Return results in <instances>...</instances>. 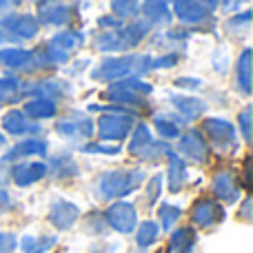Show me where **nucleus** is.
Segmentation results:
<instances>
[{
  "instance_id": "37998d69",
  "label": "nucleus",
  "mask_w": 253,
  "mask_h": 253,
  "mask_svg": "<svg viewBox=\"0 0 253 253\" xmlns=\"http://www.w3.org/2000/svg\"><path fill=\"white\" fill-rule=\"evenodd\" d=\"M175 87L178 89H200L202 80L200 78H178L175 80Z\"/></svg>"
},
{
  "instance_id": "4468645a",
  "label": "nucleus",
  "mask_w": 253,
  "mask_h": 253,
  "mask_svg": "<svg viewBox=\"0 0 253 253\" xmlns=\"http://www.w3.org/2000/svg\"><path fill=\"white\" fill-rule=\"evenodd\" d=\"M47 218L58 231H69L76 224V220L80 218V207L76 202L65 200V198H58V200H53L49 205Z\"/></svg>"
},
{
  "instance_id": "c9c22d12",
  "label": "nucleus",
  "mask_w": 253,
  "mask_h": 253,
  "mask_svg": "<svg viewBox=\"0 0 253 253\" xmlns=\"http://www.w3.org/2000/svg\"><path fill=\"white\" fill-rule=\"evenodd\" d=\"M160 193H162V175L156 173L147 184V205H153L160 198Z\"/></svg>"
},
{
  "instance_id": "412c9836",
  "label": "nucleus",
  "mask_w": 253,
  "mask_h": 253,
  "mask_svg": "<svg viewBox=\"0 0 253 253\" xmlns=\"http://www.w3.org/2000/svg\"><path fill=\"white\" fill-rule=\"evenodd\" d=\"M47 149H49L47 140H42V138H25V140H20L16 147L9 149L0 160L2 162H18V160L25 162V158H31V156H47Z\"/></svg>"
},
{
  "instance_id": "7ed1b4c3",
  "label": "nucleus",
  "mask_w": 253,
  "mask_h": 253,
  "mask_svg": "<svg viewBox=\"0 0 253 253\" xmlns=\"http://www.w3.org/2000/svg\"><path fill=\"white\" fill-rule=\"evenodd\" d=\"M149 25L147 22H131L126 27H120L116 31H102L96 38V47L100 51H126L133 49L142 42V38L147 36Z\"/></svg>"
},
{
  "instance_id": "9d476101",
  "label": "nucleus",
  "mask_w": 253,
  "mask_h": 253,
  "mask_svg": "<svg viewBox=\"0 0 253 253\" xmlns=\"http://www.w3.org/2000/svg\"><path fill=\"white\" fill-rule=\"evenodd\" d=\"M56 131L67 140H89L93 138V120L76 111V114H69L58 120Z\"/></svg>"
},
{
  "instance_id": "7c9ffc66",
  "label": "nucleus",
  "mask_w": 253,
  "mask_h": 253,
  "mask_svg": "<svg viewBox=\"0 0 253 253\" xmlns=\"http://www.w3.org/2000/svg\"><path fill=\"white\" fill-rule=\"evenodd\" d=\"M84 42V36L80 34V31L76 29H65V31H58L56 36L51 38V44L58 49H62V51L71 53L74 49H80Z\"/></svg>"
},
{
  "instance_id": "473e14b6",
  "label": "nucleus",
  "mask_w": 253,
  "mask_h": 253,
  "mask_svg": "<svg viewBox=\"0 0 253 253\" xmlns=\"http://www.w3.org/2000/svg\"><path fill=\"white\" fill-rule=\"evenodd\" d=\"M158 218H160V227L165 231H169L180 218H182V207L178 205H169V202H162L160 209H158Z\"/></svg>"
},
{
  "instance_id": "423d86ee",
  "label": "nucleus",
  "mask_w": 253,
  "mask_h": 253,
  "mask_svg": "<svg viewBox=\"0 0 253 253\" xmlns=\"http://www.w3.org/2000/svg\"><path fill=\"white\" fill-rule=\"evenodd\" d=\"M129 153L140 160H158V158H169L171 147L162 140H153L151 129H149L144 123L133 125V131H131V140H129Z\"/></svg>"
},
{
  "instance_id": "a18cd8bd",
  "label": "nucleus",
  "mask_w": 253,
  "mask_h": 253,
  "mask_svg": "<svg viewBox=\"0 0 253 253\" xmlns=\"http://www.w3.org/2000/svg\"><path fill=\"white\" fill-rule=\"evenodd\" d=\"M9 207H11V196H9L4 189H0V211L9 209Z\"/></svg>"
},
{
  "instance_id": "4be33fe9",
  "label": "nucleus",
  "mask_w": 253,
  "mask_h": 253,
  "mask_svg": "<svg viewBox=\"0 0 253 253\" xmlns=\"http://www.w3.org/2000/svg\"><path fill=\"white\" fill-rule=\"evenodd\" d=\"M189 180V171H187V162L178 156V153H171L169 156V167H167V187L171 193L182 191V187Z\"/></svg>"
},
{
  "instance_id": "f8f14e48",
  "label": "nucleus",
  "mask_w": 253,
  "mask_h": 253,
  "mask_svg": "<svg viewBox=\"0 0 253 253\" xmlns=\"http://www.w3.org/2000/svg\"><path fill=\"white\" fill-rule=\"evenodd\" d=\"M224 215H227V211H224V207L218 200L200 198V200H196V205L191 209V222L198 229H207V227L220 224L224 220Z\"/></svg>"
},
{
  "instance_id": "e433bc0d",
  "label": "nucleus",
  "mask_w": 253,
  "mask_h": 253,
  "mask_svg": "<svg viewBox=\"0 0 253 253\" xmlns=\"http://www.w3.org/2000/svg\"><path fill=\"white\" fill-rule=\"evenodd\" d=\"M238 125H240L245 140H251V105H247L245 109L240 111V116H238Z\"/></svg>"
},
{
  "instance_id": "9b49d317",
  "label": "nucleus",
  "mask_w": 253,
  "mask_h": 253,
  "mask_svg": "<svg viewBox=\"0 0 253 253\" xmlns=\"http://www.w3.org/2000/svg\"><path fill=\"white\" fill-rule=\"evenodd\" d=\"M0 65L11 71H22V74H31V71L40 69L36 51L22 47H2L0 49Z\"/></svg>"
},
{
  "instance_id": "f03ea898",
  "label": "nucleus",
  "mask_w": 253,
  "mask_h": 253,
  "mask_svg": "<svg viewBox=\"0 0 253 253\" xmlns=\"http://www.w3.org/2000/svg\"><path fill=\"white\" fill-rule=\"evenodd\" d=\"M151 56L147 53H133L123 58H107L91 71V78L105 80V83H118L125 78H140L142 74L151 71Z\"/></svg>"
},
{
  "instance_id": "dca6fc26",
  "label": "nucleus",
  "mask_w": 253,
  "mask_h": 253,
  "mask_svg": "<svg viewBox=\"0 0 253 253\" xmlns=\"http://www.w3.org/2000/svg\"><path fill=\"white\" fill-rule=\"evenodd\" d=\"M175 16L184 25H202L211 18V9H218V2H173Z\"/></svg>"
},
{
  "instance_id": "5701e85b",
  "label": "nucleus",
  "mask_w": 253,
  "mask_h": 253,
  "mask_svg": "<svg viewBox=\"0 0 253 253\" xmlns=\"http://www.w3.org/2000/svg\"><path fill=\"white\" fill-rule=\"evenodd\" d=\"M22 114H25L27 120H31V123L38 125L40 120H49L56 116L58 111V105L51 100H40V98H31V100H27L25 105H22Z\"/></svg>"
},
{
  "instance_id": "aec40b11",
  "label": "nucleus",
  "mask_w": 253,
  "mask_h": 253,
  "mask_svg": "<svg viewBox=\"0 0 253 253\" xmlns=\"http://www.w3.org/2000/svg\"><path fill=\"white\" fill-rule=\"evenodd\" d=\"M211 189H213V196L218 198V200L227 202V205H236L238 198H240V182H238V178L231 171H220V173H215L213 182H211Z\"/></svg>"
},
{
  "instance_id": "c03bdc74",
  "label": "nucleus",
  "mask_w": 253,
  "mask_h": 253,
  "mask_svg": "<svg viewBox=\"0 0 253 253\" xmlns=\"http://www.w3.org/2000/svg\"><path fill=\"white\" fill-rule=\"evenodd\" d=\"M189 36H191V31H189V29H184V31H173V29H171L169 34H167V38H171V40H187Z\"/></svg>"
},
{
  "instance_id": "bb28decb",
  "label": "nucleus",
  "mask_w": 253,
  "mask_h": 253,
  "mask_svg": "<svg viewBox=\"0 0 253 253\" xmlns=\"http://www.w3.org/2000/svg\"><path fill=\"white\" fill-rule=\"evenodd\" d=\"M236 87L245 96H251V49L245 47L236 60Z\"/></svg>"
},
{
  "instance_id": "2eb2a0df",
  "label": "nucleus",
  "mask_w": 253,
  "mask_h": 253,
  "mask_svg": "<svg viewBox=\"0 0 253 253\" xmlns=\"http://www.w3.org/2000/svg\"><path fill=\"white\" fill-rule=\"evenodd\" d=\"M22 93L27 96L40 98V100H62L71 93V84L65 80H38V83H31L27 87H22Z\"/></svg>"
},
{
  "instance_id": "c756f323",
  "label": "nucleus",
  "mask_w": 253,
  "mask_h": 253,
  "mask_svg": "<svg viewBox=\"0 0 253 253\" xmlns=\"http://www.w3.org/2000/svg\"><path fill=\"white\" fill-rule=\"evenodd\" d=\"M158 236H160V227L153 220H147V222L135 227V245H138L140 251H147L149 247L156 245Z\"/></svg>"
},
{
  "instance_id": "a19ab883",
  "label": "nucleus",
  "mask_w": 253,
  "mask_h": 253,
  "mask_svg": "<svg viewBox=\"0 0 253 253\" xmlns=\"http://www.w3.org/2000/svg\"><path fill=\"white\" fill-rule=\"evenodd\" d=\"M249 22H251V11L247 9V11H242V13H236V16L227 22V27L229 29H233V27H236V29H240V27L242 29H249Z\"/></svg>"
},
{
  "instance_id": "58836bf2",
  "label": "nucleus",
  "mask_w": 253,
  "mask_h": 253,
  "mask_svg": "<svg viewBox=\"0 0 253 253\" xmlns=\"http://www.w3.org/2000/svg\"><path fill=\"white\" fill-rule=\"evenodd\" d=\"M180 60L178 53H167V56H160L156 58V60H151V69H171V67H175Z\"/></svg>"
},
{
  "instance_id": "79ce46f5",
  "label": "nucleus",
  "mask_w": 253,
  "mask_h": 253,
  "mask_svg": "<svg viewBox=\"0 0 253 253\" xmlns=\"http://www.w3.org/2000/svg\"><path fill=\"white\" fill-rule=\"evenodd\" d=\"M98 27H100V29H105V31H116V29H120V27H123V20H118L116 16L107 13V16L98 18Z\"/></svg>"
},
{
  "instance_id": "f704fd0d",
  "label": "nucleus",
  "mask_w": 253,
  "mask_h": 253,
  "mask_svg": "<svg viewBox=\"0 0 253 253\" xmlns=\"http://www.w3.org/2000/svg\"><path fill=\"white\" fill-rule=\"evenodd\" d=\"M84 153H102V156H116L120 153V144H107V142H91L83 147Z\"/></svg>"
},
{
  "instance_id": "f3484780",
  "label": "nucleus",
  "mask_w": 253,
  "mask_h": 253,
  "mask_svg": "<svg viewBox=\"0 0 253 253\" xmlns=\"http://www.w3.org/2000/svg\"><path fill=\"white\" fill-rule=\"evenodd\" d=\"M0 125H2L4 133L18 135V138H22V135H40L42 133V126L31 123V120H27L20 109L7 111V114L2 116V120H0Z\"/></svg>"
},
{
  "instance_id": "1a4fd4ad",
  "label": "nucleus",
  "mask_w": 253,
  "mask_h": 253,
  "mask_svg": "<svg viewBox=\"0 0 253 253\" xmlns=\"http://www.w3.org/2000/svg\"><path fill=\"white\" fill-rule=\"evenodd\" d=\"M102 218H105L107 227L123 233V236L133 233L135 227H138V211H135V207L131 205V202H125V200L111 202L105 209Z\"/></svg>"
},
{
  "instance_id": "4c0bfd02",
  "label": "nucleus",
  "mask_w": 253,
  "mask_h": 253,
  "mask_svg": "<svg viewBox=\"0 0 253 253\" xmlns=\"http://www.w3.org/2000/svg\"><path fill=\"white\" fill-rule=\"evenodd\" d=\"M18 249V236L11 231L0 233V253H13Z\"/></svg>"
},
{
  "instance_id": "6e6552de",
  "label": "nucleus",
  "mask_w": 253,
  "mask_h": 253,
  "mask_svg": "<svg viewBox=\"0 0 253 253\" xmlns=\"http://www.w3.org/2000/svg\"><path fill=\"white\" fill-rule=\"evenodd\" d=\"M133 131V116L129 114H102L98 118V140L107 144H118Z\"/></svg>"
},
{
  "instance_id": "393cba45",
  "label": "nucleus",
  "mask_w": 253,
  "mask_h": 253,
  "mask_svg": "<svg viewBox=\"0 0 253 253\" xmlns=\"http://www.w3.org/2000/svg\"><path fill=\"white\" fill-rule=\"evenodd\" d=\"M171 105L175 107L182 120H198L202 114L207 111V102H202L200 98H193V96H171Z\"/></svg>"
},
{
  "instance_id": "09e8293b",
  "label": "nucleus",
  "mask_w": 253,
  "mask_h": 253,
  "mask_svg": "<svg viewBox=\"0 0 253 253\" xmlns=\"http://www.w3.org/2000/svg\"><path fill=\"white\" fill-rule=\"evenodd\" d=\"M96 253H107V251H96Z\"/></svg>"
},
{
  "instance_id": "2f4dec72",
  "label": "nucleus",
  "mask_w": 253,
  "mask_h": 253,
  "mask_svg": "<svg viewBox=\"0 0 253 253\" xmlns=\"http://www.w3.org/2000/svg\"><path fill=\"white\" fill-rule=\"evenodd\" d=\"M22 93V83L13 76L0 78V105H9V102H18V96Z\"/></svg>"
},
{
  "instance_id": "39448f33",
  "label": "nucleus",
  "mask_w": 253,
  "mask_h": 253,
  "mask_svg": "<svg viewBox=\"0 0 253 253\" xmlns=\"http://www.w3.org/2000/svg\"><path fill=\"white\" fill-rule=\"evenodd\" d=\"M38 20L31 13H20V11H9L7 16L0 20V44L9 42H25L38 36Z\"/></svg>"
},
{
  "instance_id": "cd10ccee",
  "label": "nucleus",
  "mask_w": 253,
  "mask_h": 253,
  "mask_svg": "<svg viewBox=\"0 0 253 253\" xmlns=\"http://www.w3.org/2000/svg\"><path fill=\"white\" fill-rule=\"evenodd\" d=\"M140 9H142L140 13L144 16L147 25H169L171 16H173L169 11L171 7L167 2H144V4H140Z\"/></svg>"
},
{
  "instance_id": "0eeeda50",
  "label": "nucleus",
  "mask_w": 253,
  "mask_h": 253,
  "mask_svg": "<svg viewBox=\"0 0 253 253\" xmlns=\"http://www.w3.org/2000/svg\"><path fill=\"white\" fill-rule=\"evenodd\" d=\"M202 133H205L202 138H209V142L222 153H231L233 149H238V131L231 120L205 118L202 120Z\"/></svg>"
},
{
  "instance_id": "c85d7f7f",
  "label": "nucleus",
  "mask_w": 253,
  "mask_h": 253,
  "mask_svg": "<svg viewBox=\"0 0 253 253\" xmlns=\"http://www.w3.org/2000/svg\"><path fill=\"white\" fill-rule=\"evenodd\" d=\"M180 125H184V120L180 116H167V114H158L153 118V126L158 129V133L162 135V142L165 140H173L180 135Z\"/></svg>"
},
{
  "instance_id": "f257e3e1",
  "label": "nucleus",
  "mask_w": 253,
  "mask_h": 253,
  "mask_svg": "<svg viewBox=\"0 0 253 253\" xmlns=\"http://www.w3.org/2000/svg\"><path fill=\"white\" fill-rule=\"evenodd\" d=\"M142 180H144V171L140 169H109L102 171L96 178L93 191H96V196L100 200L118 202L125 196L133 193L142 184Z\"/></svg>"
},
{
  "instance_id": "20e7f679",
  "label": "nucleus",
  "mask_w": 253,
  "mask_h": 253,
  "mask_svg": "<svg viewBox=\"0 0 253 253\" xmlns=\"http://www.w3.org/2000/svg\"><path fill=\"white\" fill-rule=\"evenodd\" d=\"M151 91L153 87L149 83H144L142 78H125L109 84L107 98L116 105H126V109L135 111V107L147 105V98Z\"/></svg>"
},
{
  "instance_id": "6ab92c4d",
  "label": "nucleus",
  "mask_w": 253,
  "mask_h": 253,
  "mask_svg": "<svg viewBox=\"0 0 253 253\" xmlns=\"http://www.w3.org/2000/svg\"><path fill=\"white\" fill-rule=\"evenodd\" d=\"M74 11H71L69 4H62V2H38V25L44 27H62L71 20Z\"/></svg>"
},
{
  "instance_id": "ea45409f",
  "label": "nucleus",
  "mask_w": 253,
  "mask_h": 253,
  "mask_svg": "<svg viewBox=\"0 0 253 253\" xmlns=\"http://www.w3.org/2000/svg\"><path fill=\"white\" fill-rule=\"evenodd\" d=\"M56 242H58V236H40V238H36V245L31 253H47L49 249L56 247Z\"/></svg>"
},
{
  "instance_id": "a211bd4d",
  "label": "nucleus",
  "mask_w": 253,
  "mask_h": 253,
  "mask_svg": "<svg viewBox=\"0 0 253 253\" xmlns=\"http://www.w3.org/2000/svg\"><path fill=\"white\" fill-rule=\"evenodd\" d=\"M9 175L18 187H31L47 175V162H16L9 171Z\"/></svg>"
},
{
  "instance_id": "de8ad7c7",
  "label": "nucleus",
  "mask_w": 253,
  "mask_h": 253,
  "mask_svg": "<svg viewBox=\"0 0 253 253\" xmlns=\"http://www.w3.org/2000/svg\"><path fill=\"white\" fill-rule=\"evenodd\" d=\"M4 142H7V135H4V133H0V147H2Z\"/></svg>"
},
{
  "instance_id": "b1692460",
  "label": "nucleus",
  "mask_w": 253,
  "mask_h": 253,
  "mask_svg": "<svg viewBox=\"0 0 253 253\" xmlns=\"http://www.w3.org/2000/svg\"><path fill=\"white\" fill-rule=\"evenodd\" d=\"M196 229L193 227H180L171 233L169 242H167V253H191L196 249Z\"/></svg>"
},
{
  "instance_id": "a878e982",
  "label": "nucleus",
  "mask_w": 253,
  "mask_h": 253,
  "mask_svg": "<svg viewBox=\"0 0 253 253\" xmlns=\"http://www.w3.org/2000/svg\"><path fill=\"white\" fill-rule=\"evenodd\" d=\"M47 173H53L56 178L65 180V178H74V175H78V162L74 160V156L67 151L58 153V156H53L51 160H49L47 165Z\"/></svg>"
},
{
  "instance_id": "49530a36",
  "label": "nucleus",
  "mask_w": 253,
  "mask_h": 253,
  "mask_svg": "<svg viewBox=\"0 0 253 253\" xmlns=\"http://www.w3.org/2000/svg\"><path fill=\"white\" fill-rule=\"evenodd\" d=\"M222 7H227V9H238V2H222Z\"/></svg>"
},
{
  "instance_id": "72a5a7b5",
  "label": "nucleus",
  "mask_w": 253,
  "mask_h": 253,
  "mask_svg": "<svg viewBox=\"0 0 253 253\" xmlns=\"http://www.w3.org/2000/svg\"><path fill=\"white\" fill-rule=\"evenodd\" d=\"M111 16L120 18H138L140 13V4L138 2H111Z\"/></svg>"
},
{
  "instance_id": "ddd939ff",
  "label": "nucleus",
  "mask_w": 253,
  "mask_h": 253,
  "mask_svg": "<svg viewBox=\"0 0 253 253\" xmlns=\"http://www.w3.org/2000/svg\"><path fill=\"white\" fill-rule=\"evenodd\" d=\"M178 151L182 153L187 160L196 162V165H205V162L209 160V144H207V140L202 138V133L198 129H189L187 133L180 135Z\"/></svg>"
}]
</instances>
